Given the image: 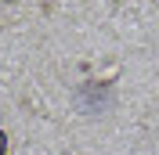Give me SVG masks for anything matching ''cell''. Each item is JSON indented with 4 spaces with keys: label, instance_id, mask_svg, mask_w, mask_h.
I'll list each match as a JSON object with an SVG mask.
<instances>
[{
    "label": "cell",
    "instance_id": "6da1fadb",
    "mask_svg": "<svg viewBox=\"0 0 159 155\" xmlns=\"http://www.w3.org/2000/svg\"><path fill=\"white\" fill-rule=\"evenodd\" d=\"M0 155H7V134L0 130Z\"/></svg>",
    "mask_w": 159,
    "mask_h": 155
}]
</instances>
